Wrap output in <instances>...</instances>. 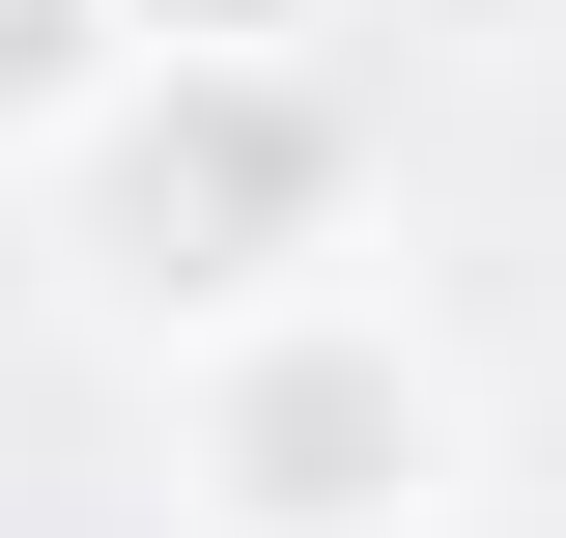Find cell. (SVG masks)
<instances>
[{
    "label": "cell",
    "mask_w": 566,
    "mask_h": 538,
    "mask_svg": "<svg viewBox=\"0 0 566 538\" xmlns=\"http://www.w3.org/2000/svg\"><path fill=\"white\" fill-rule=\"evenodd\" d=\"M340 85L312 58H142L114 114L57 142V256L114 283V312H170V340H227V312H283V283L340 256Z\"/></svg>",
    "instance_id": "1"
},
{
    "label": "cell",
    "mask_w": 566,
    "mask_h": 538,
    "mask_svg": "<svg viewBox=\"0 0 566 538\" xmlns=\"http://www.w3.org/2000/svg\"><path fill=\"white\" fill-rule=\"evenodd\" d=\"M142 58H283V29H312V0H114Z\"/></svg>",
    "instance_id": "4"
},
{
    "label": "cell",
    "mask_w": 566,
    "mask_h": 538,
    "mask_svg": "<svg viewBox=\"0 0 566 538\" xmlns=\"http://www.w3.org/2000/svg\"><path fill=\"white\" fill-rule=\"evenodd\" d=\"M424 482H453V369L368 283H283L199 340V538H424Z\"/></svg>",
    "instance_id": "2"
},
{
    "label": "cell",
    "mask_w": 566,
    "mask_h": 538,
    "mask_svg": "<svg viewBox=\"0 0 566 538\" xmlns=\"http://www.w3.org/2000/svg\"><path fill=\"white\" fill-rule=\"evenodd\" d=\"M114 85H142V29H114V0H0V142H85Z\"/></svg>",
    "instance_id": "3"
}]
</instances>
